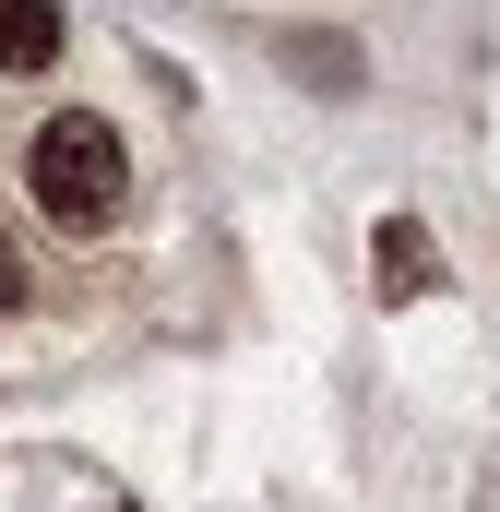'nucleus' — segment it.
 Segmentation results:
<instances>
[{
	"label": "nucleus",
	"mask_w": 500,
	"mask_h": 512,
	"mask_svg": "<svg viewBox=\"0 0 500 512\" xmlns=\"http://www.w3.org/2000/svg\"><path fill=\"white\" fill-rule=\"evenodd\" d=\"M24 191H36L60 227H108V215L131 203V155H120V131L84 120V108H60V120L24 143Z\"/></svg>",
	"instance_id": "1"
},
{
	"label": "nucleus",
	"mask_w": 500,
	"mask_h": 512,
	"mask_svg": "<svg viewBox=\"0 0 500 512\" xmlns=\"http://www.w3.org/2000/svg\"><path fill=\"white\" fill-rule=\"evenodd\" d=\"M60 48H72L60 0H0V72H48Z\"/></svg>",
	"instance_id": "2"
},
{
	"label": "nucleus",
	"mask_w": 500,
	"mask_h": 512,
	"mask_svg": "<svg viewBox=\"0 0 500 512\" xmlns=\"http://www.w3.org/2000/svg\"><path fill=\"white\" fill-rule=\"evenodd\" d=\"M429 286V239H417V215H381V298H417Z\"/></svg>",
	"instance_id": "3"
},
{
	"label": "nucleus",
	"mask_w": 500,
	"mask_h": 512,
	"mask_svg": "<svg viewBox=\"0 0 500 512\" xmlns=\"http://www.w3.org/2000/svg\"><path fill=\"white\" fill-rule=\"evenodd\" d=\"M0 310H12V262H0Z\"/></svg>",
	"instance_id": "4"
}]
</instances>
